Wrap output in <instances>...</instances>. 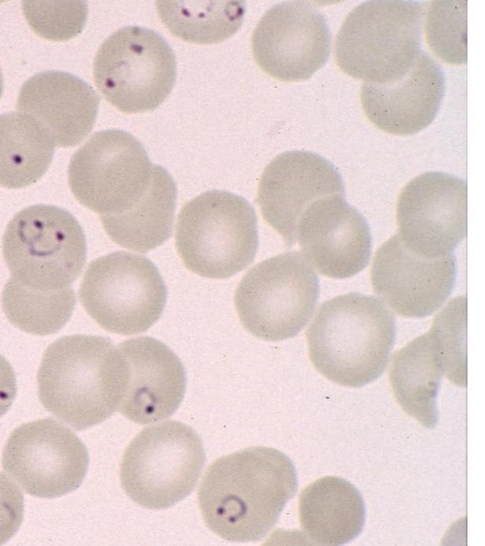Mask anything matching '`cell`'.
Masks as SVG:
<instances>
[{
    "label": "cell",
    "mask_w": 485,
    "mask_h": 546,
    "mask_svg": "<svg viewBox=\"0 0 485 546\" xmlns=\"http://www.w3.org/2000/svg\"><path fill=\"white\" fill-rule=\"evenodd\" d=\"M204 463V447L195 430L167 421L145 428L130 442L121 462V485L136 504L166 509L192 492Z\"/></svg>",
    "instance_id": "ba28073f"
},
{
    "label": "cell",
    "mask_w": 485,
    "mask_h": 546,
    "mask_svg": "<svg viewBox=\"0 0 485 546\" xmlns=\"http://www.w3.org/2000/svg\"><path fill=\"white\" fill-rule=\"evenodd\" d=\"M296 242L313 268L335 279L362 271L371 254L368 223L343 194L326 196L304 212L297 225Z\"/></svg>",
    "instance_id": "ac0fdd59"
},
{
    "label": "cell",
    "mask_w": 485,
    "mask_h": 546,
    "mask_svg": "<svg viewBox=\"0 0 485 546\" xmlns=\"http://www.w3.org/2000/svg\"><path fill=\"white\" fill-rule=\"evenodd\" d=\"M185 267L207 278L231 277L248 267L258 249L257 218L243 197L209 190L181 209L175 233Z\"/></svg>",
    "instance_id": "5b68a950"
},
{
    "label": "cell",
    "mask_w": 485,
    "mask_h": 546,
    "mask_svg": "<svg viewBox=\"0 0 485 546\" xmlns=\"http://www.w3.org/2000/svg\"><path fill=\"white\" fill-rule=\"evenodd\" d=\"M466 310L461 296L449 302L431 329L398 350L390 383L402 409L426 428L439 419L437 396L443 375L466 386Z\"/></svg>",
    "instance_id": "8992f818"
},
{
    "label": "cell",
    "mask_w": 485,
    "mask_h": 546,
    "mask_svg": "<svg viewBox=\"0 0 485 546\" xmlns=\"http://www.w3.org/2000/svg\"><path fill=\"white\" fill-rule=\"evenodd\" d=\"M345 195L342 176L324 157L310 151H288L265 167L258 185L257 203L267 223L289 247L304 212L316 201Z\"/></svg>",
    "instance_id": "2e32d148"
},
{
    "label": "cell",
    "mask_w": 485,
    "mask_h": 546,
    "mask_svg": "<svg viewBox=\"0 0 485 546\" xmlns=\"http://www.w3.org/2000/svg\"><path fill=\"white\" fill-rule=\"evenodd\" d=\"M22 8L32 30L52 41L76 37L83 30L88 15L84 1H24Z\"/></svg>",
    "instance_id": "83f0119b"
},
{
    "label": "cell",
    "mask_w": 485,
    "mask_h": 546,
    "mask_svg": "<svg viewBox=\"0 0 485 546\" xmlns=\"http://www.w3.org/2000/svg\"><path fill=\"white\" fill-rule=\"evenodd\" d=\"M397 233L404 245L427 258L452 254L467 232L466 181L445 172H425L402 189Z\"/></svg>",
    "instance_id": "5bb4252c"
},
{
    "label": "cell",
    "mask_w": 485,
    "mask_h": 546,
    "mask_svg": "<svg viewBox=\"0 0 485 546\" xmlns=\"http://www.w3.org/2000/svg\"><path fill=\"white\" fill-rule=\"evenodd\" d=\"M24 515V498L19 488L0 473V545L18 531Z\"/></svg>",
    "instance_id": "f1b7e54d"
},
{
    "label": "cell",
    "mask_w": 485,
    "mask_h": 546,
    "mask_svg": "<svg viewBox=\"0 0 485 546\" xmlns=\"http://www.w3.org/2000/svg\"><path fill=\"white\" fill-rule=\"evenodd\" d=\"M128 369L106 337L70 335L45 350L37 373L42 406L76 431L108 419L126 390Z\"/></svg>",
    "instance_id": "7a4b0ae2"
},
{
    "label": "cell",
    "mask_w": 485,
    "mask_h": 546,
    "mask_svg": "<svg viewBox=\"0 0 485 546\" xmlns=\"http://www.w3.org/2000/svg\"><path fill=\"white\" fill-rule=\"evenodd\" d=\"M331 34L325 17L309 2H282L259 20L251 46L263 71L282 81L310 78L328 60Z\"/></svg>",
    "instance_id": "9a60e30c"
},
{
    "label": "cell",
    "mask_w": 485,
    "mask_h": 546,
    "mask_svg": "<svg viewBox=\"0 0 485 546\" xmlns=\"http://www.w3.org/2000/svg\"><path fill=\"white\" fill-rule=\"evenodd\" d=\"M456 279L453 254L427 258L409 250L395 234L376 252L371 267L375 294L405 318H423L448 299Z\"/></svg>",
    "instance_id": "e0dca14e"
},
{
    "label": "cell",
    "mask_w": 485,
    "mask_h": 546,
    "mask_svg": "<svg viewBox=\"0 0 485 546\" xmlns=\"http://www.w3.org/2000/svg\"><path fill=\"white\" fill-rule=\"evenodd\" d=\"M467 2L435 1L426 14V39L430 48L445 62L467 61Z\"/></svg>",
    "instance_id": "4316f807"
},
{
    "label": "cell",
    "mask_w": 485,
    "mask_h": 546,
    "mask_svg": "<svg viewBox=\"0 0 485 546\" xmlns=\"http://www.w3.org/2000/svg\"><path fill=\"white\" fill-rule=\"evenodd\" d=\"M441 66L421 52L405 75L394 82H364L361 103L380 130L397 135L417 133L435 119L445 94Z\"/></svg>",
    "instance_id": "ffe728a7"
},
{
    "label": "cell",
    "mask_w": 485,
    "mask_h": 546,
    "mask_svg": "<svg viewBox=\"0 0 485 546\" xmlns=\"http://www.w3.org/2000/svg\"><path fill=\"white\" fill-rule=\"evenodd\" d=\"M100 98L85 81L49 70L30 77L20 88L17 108L32 117L60 147H73L91 132Z\"/></svg>",
    "instance_id": "44dd1931"
},
{
    "label": "cell",
    "mask_w": 485,
    "mask_h": 546,
    "mask_svg": "<svg viewBox=\"0 0 485 546\" xmlns=\"http://www.w3.org/2000/svg\"><path fill=\"white\" fill-rule=\"evenodd\" d=\"M2 254L11 277L40 290H60L80 275L86 261V239L67 210L37 204L20 210L2 238Z\"/></svg>",
    "instance_id": "52a82bcc"
},
{
    "label": "cell",
    "mask_w": 485,
    "mask_h": 546,
    "mask_svg": "<svg viewBox=\"0 0 485 546\" xmlns=\"http://www.w3.org/2000/svg\"><path fill=\"white\" fill-rule=\"evenodd\" d=\"M16 392L15 372L6 358L0 354V417L12 406Z\"/></svg>",
    "instance_id": "f546056e"
},
{
    "label": "cell",
    "mask_w": 485,
    "mask_h": 546,
    "mask_svg": "<svg viewBox=\"0 0 485 546\" xmlns=\"http://www.w3.org/2000/svg\"><path fill=\"white\" fill-rule=\"evenodd\" d=\"M301 529L315 544L343 545L355 539L365 524L366 508L359 490L348 480L325 476L299 496Z\"/></svg>",
    "instance_id": "7402d4cb"
},
{
    "label": "cell",
    "mask_w": 485,
    "mask_h": 546,
    "mask_svg": "<svg viewBox=\"0 0 485 546\" xmlns=\"http://www.w3.org/2000/svg\"><path fill=\"white\" fill-rule=\"evenodd\" d=\"M156 7L173 35L198 44L231 37L245 15L244 1H157Z\"/></svg>",
    "instance_id": "d4e9b609"
},
{
    "label": "cell",
    "mask_w": 485,
    "mask_h": 546,
    "mask_svg": "<svg viewBox=\"0 0 485 546\" xmlns=\"http://www.w3.org/2000/svg\"><path fill=\"white\" fill-rule=\"evenodd\" d=\"M153 165L130 133L108 129L93 134L72 156L68 183L86 208L115 215L132 207L147 189Z\"/></svg>",
    "instance_id": "7c38bea8"
},
{
    "label": "cell",
    "mask_w": 485,
    "mask_h": 546,
    "mask_svg": "<svg viewBox=\"0 0 485 546\" xmlns=\"http://www.w3.org/2000/svg\"><path fill=\"white\" fill-rule=\"evenodd\" d=\"M128 369L126 390L118 410L129 420L152 424L172 416L186 390V371L163 342L148 336L118 345Z\"/></svg>",
    "instance_id": "d6986e66"
},
{
    "label": "cell",
    "mask_w": 485,
    "mask_h": 546,
    "mask_svg": "<svg viewBox=\"0 0 485 546\" xmlns=\"http://www.w3.org/2000/svg\"><path fill=\"white\" fill-rule=\"evenodd\" d=\"M79 298L100 327L115 334L133 335L146 331L160 318L167 287L148 258L116 251L88 265Z\"/></svg>",
    "instance_id": "8fae6325"
},
{
    "label": "cell",
    "mask_w": 485,
    "mask_h": 546,
    "mask_svg": "<svg viewBox=\"0 0 485 546\" xmlns=\"http://www.w3.org/2000/svg\"><path fill=\"white\" fill-rule=\"evenodd\" d=\"M423 7L417 1H367L355 7L335 41L340 69L368 83L401 78L422 52Z\"/></svg>",
    "instance_id": "277c9868"
},
{
    "label": "cell",
    "mask_w": 485,
    "mask_h": 546,
    "mask_svg": "<svg viewBox=\"0 0 485 546\" xmlns=\"http://www.w3.org/2000/svg\"><path fill=\"white\" fill-rule=\"evenodd\" d=\"M317 274L299 252H286L252 267L238 284L234 304L253 336L280 341L296 336L313 316Z\"/></svg>",
    "instance_id": "9c48e42d"
},
{
    "label": "cell",
    "mask_w": 485,
    "mask_h": 546,
    "mask_svg": "<svg viewBox=\"0 0 485 546\" xmlns=\"http://www.w3.org/2000/svg\"><path fill=\"white\" fill-rule=\"evenodd\" d=\"M54 146L29 115L0 114V186L19 189L37 182L53 160Z\"/></svg>",
    "instance_id": "cb8c5ba5"
},
{
    "label": "cell",
    "mask_w": 485,
    "mask_h": 546,
    "mask_svg": "<svg viewBox=\"0 0 485 546\" xmlns=\"http://www.w3.org/2000/svg\"><path fill=\"white\" fill-rule=\"evenodd\" d=\"M314 367L346 387H362L384 372L395 340V320L376 297L351 292L324 302L307 330Z\"/></svg>",
    "instance_id": "3957f363"
},
{
    "label": "cell",
    "mask_w": 485,
    "mask_h": 546,
    "mask_svg": "<svg viewBox=\"0 0 485 546\" xmlns=\"http://www.w3.org/2000/svg\"><path fill=\"white\" fill-rule=\"evenodd\" d=\"M2 92H3V76H2V71L0 68V97L2 95Z\"/></svg>",
    "instance_id": "4dcf8cb0"
},
{
    "label": "cell",
    "mask_w": 485,
    "mask_h": 546,
    "mask_svg": "<svg viewBox=\"0 0 485 546\" xmlns=\"http://www.w3.org/2000/svg\"><path fill=\"white\" fill-rule=\"evenodd\" d=\"M94 81L105 99L124 113L159 107L176 80V57L156 31L126 26L99 47L93 63Z\"/></svg>",
    "instance_id": "30bf717a"
},
{
    "label": "cell",
    "mask_w": 485,
    "mask_h": 546,
    "mask_svg": "<svg viewBox=\"0 0 485 546\" xmlns=\"http://www.w3.org/2000/svg\"><path fill=\"white\" fill-rule=\"evenodd\" d=\"M3 311L18 329L45 336L58 332L70 319L76 297L72 288L40 290L10 278L2 291Z\"/></svg>",
    "instance_id": "484cf974"
},
{
    "label": "cell",
    "mask_w": 485,
    "mask_h": 546,
    "mask_svg": "<svg viewBox=\"0 0 485 546\" xmlns=\"http://www.w3.org/2000/svg\"><path fill=\"white\" fill-rule=\"evenodd\" d=\"M88 464L84 443L52 418L17 427L2 453L4 471L27 494L38 498H57L76 490Z\"/></svg>",
    "instance_id": "4fadbf2b"
},
{
    "label": "cell",
    "mask_w": 485,
    "mask_h": 546,
    "mask_svg": "<svg viewBox=\"0 0 485 546\" xmlns=\"http://www.w3.org/2000/svg\"><path fill=\"white\" fill-rule=\"evenodd\" d=\"M292 461L254 446L223 456L207 469L198 491L206 526L231 542L261 540L297 491Z\"/></svg>",
    "instance_id": "6da1fadb"
},
{
    "label": "cell",
    "mask_w": 485,
    "mask_h": 546,
    "mask_svg": "<svg viewBox=\"0 0 485 546\" xmlns=\"http://www.w3.org/2000/svg\"><path fill=\"white\" fill-rule=\"evenodd\" d=\"M177 188L170 173L153 165L149 185L126 211L101 216L109 238L121 247L146 253L162 245L172 233Z\"/></svg>",
    "instance_id": "603a6c76"
}]
</instances>
